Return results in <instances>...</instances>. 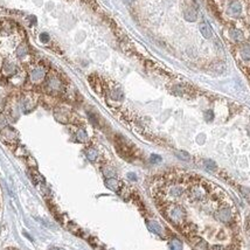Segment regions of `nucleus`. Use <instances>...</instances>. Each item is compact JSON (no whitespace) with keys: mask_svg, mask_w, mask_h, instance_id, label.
<instances>
[{"mask_svg":"<svg viewBox=\"0 0 250 250\" xmlns=\"http://www.w3.org/2000/svg\"><path fill=\"white\" fill-rule=\"evenodd\" d=\"M23 33L18 28L13 35L11 36V39L8 40L7 44L5 46V60H4V64H2V68H1V71L0 74H2L5 77H12L14 76L15 74L19 73L20 68H19V64L13 62L8 56H7V49H12V50H19L21 49L23 46H26L23 43ZM0 48L4 50V46H2V41H1V37H0Z\"/></svg>","mask_w":250,"mask_h":250,"instance_id":"obj_1","label":"nucleus"},{"mask_svg":"<svg viewBox=\"0 0 250 250\" xmlns=\"http://www.w3.org/2000/svg\"><path fill=\"white\" fill-rule=\"evenodd\" d=\"M167 216H168V219H169L173 223L178 225V223H181V222L184 221L185 210H184L180 206H174V207H172V208L167 212Z\"/></svg>","mask_w":250,"mask_h":250,"instance_id":"obj_2","label":"nucleus"},{"mask_svg":"<svg viewBox=\"0 0 250 250\" xmlns=\"http://www.w3.org/2000/svg\"><path fill=\"white\" fill-rule=\"evenodd\" d=\"M184 18L188 22H194L198 19V11L195 7H187L184 11Z\"/></svg>","mask_w":250,"mask_h":250,"instance_id":"obj_3","label":"nucleus"},{"mask_svg":"<svg viewBox=\"0 0 250 250\" xmlns=\"http://www.w3.org/2000/svg\"><path fill=\"white\" fill-rule=\"evenodd\" d=\"M199 29H200V33L202 34V36L205 39H210L212 35H213V30H212V27L207 22V21H202L199 26Z\"/></svg>","mask_w":250,"mask_h":250,"instance_id":"obj_4","label":"nucleus"},{"mask_svg":"<svg viewBox=\"0 0 250 250\" xmlns=\"http://www.w3.org/2000/svg\"><path fill=\"white\" fill-rule=\"evenodd\" d=\"M215 218H216V220H219L221 222H229L230 218H232V213L228 208H223L215 214Z\"/></svg>","mask_w":250,"mask_h":250,"instance_id":"obj_5","label":"nucleus"},{"mask_svg":"<svg viewBox=\"0 0 250 250\" xmlns=\"http://www.w3.org/2000/svg\"><path fill=\"white\" fill-rule=\"evenodd\" d=\"M44 75H46V73L42 68H36L30 73V78L33 82H40L44 78Z\"/></svg>","mask_w":250,"mask_h":250,"instance_id":"obj_6","label":"nucleus"},{"mask_svg":"<svg viewBox=\"0 0 250 250\" xmlns=\"http://www.w3.org/2000/svg\"><path fill=\"white\" fill-rule=\"evenodd\" d=\"M241 11H242V6H241L240 2H233V4L230 5V7H229V13H230L232 15H234V16L240 15Z\"/></svg>","mask_w":250,"mask_h":250,"instance_id":"obj_7","label":"nucleus"},{"mask_svg":"<svg viewBox=\"0 0 250 250\" xmlns=\"http://www.w3.org/2000/svg\"><path fill=\"white\" fill-rule=\"evenodd\" d=\"M147 226H148V229L154 234H161V232H162L161 226L155 221H150Z\"/></svg>","mask_w":250,"mask_h":250,"instance_id":"obj_8","label":"nucleus"},{"mask_svg":"<svg viewBox=\"0 0 250 250\" xmlns=\"http://www.w3.org/2000/svg\"><path fill=\"white\" fill-rule=\"evenodd\" d=\"M241 56L244 61H249L250 60V44L244 43L241 47Z\"/></svg>","mask_w":250,"mask_h":250,"instance_id":"obj_9","label":"nucleus"},{"mask_svg":"<svg viewBox=\"0 0 250 250\" xmlns=\"http://www.w3.org/2000/svg\"><path fill=\"white\" fill-rule=\"evenodd\" d=\"M203 165H205V168L209 172H214L216 169V164L215 161H213L212 159H206L203 160Z\"/></svg>","mask_w":250,"mask_h":250,"instance_id":"obj_10","label":"nucleus"},{"mask_svg":"<svg viewBox=\"0 0 250 250\" xmlns=\"http://www.w3.org/2000/svg\"><path fill=\"white\" fill-rule=\"evenodd\" d=\"M105 185H107V187H109L110 189H112V191H117L118 189V187H119V185H118V181L116 180V179H108L107 181H105Z\"/></svg>","mask_w":250,"mask_h":250,"instance_id":"obj_11","label":"nucleus"},{"mask_svg":"<svg viewBox=\"0 0 250 250\" xmlns=\"http://www.w3.org/2000/svg\"><path fill=\"white\" fill-rule=\"evenodd\" d=\"M230 36H232V39H234L235 41H241V40H243V34H242L239 29H233V30H230Z\"/></svg>","mask_w":250,"mask_h":250,"instance_id":"obj_12","label":"nucleus"},{"mask_svg":"<svg viewBox=\"0 0 250 250\" xmlns=\"http://www.w3.org/2000/svg\"><path fill=\"white\" fill-rule=\"evenodd\" d=\"M87 157H88V159L91 160V161L96 160V158H97V151L94 150V148H89V150L87 151Z\"/></svg>","mask_w":250,"mask_h":250,"instance_id":"obj_13","label":"nucleus"},{"mask_svg":"<svg viewBox=\"0 0 250 250\" xmlns=\"http://www.w3.org/2000/svg\"><path fill=\"white\" fill-rule=\"evenodd\" d=\"M175 154L178 155V158L179 159H181V160H189V154L187 153V152H184V151H175Z\"/></svg>","mask_w":250,"mask_h":250,"instance_id":"obj_14","label":"nucleus"},{"mask_svg":"<svg viewBox=\"0 0 250 250\" xmlns=\"http://www.w3.org/2000/svg\"><path fill=\"white\" fill-rule=\"evenodd\" d=\"M169 247L172 248V249H181L182 248V244L180 243V241H178V240H172L171 241V244H169Z\"/></svg>","mask_w":250,"mask_h":250,"instance_id":"obj_15","label":"nucleus"},{"mask_svg":"<svg viewBox=\"0 0 250 250\" xmlns=\"http://www.w3.org/2000/svg\"><path fill=\"white\" fill-rule=\"evenodd\" d=\"M77 138H78V140H81V141H85L87 138H88V136H87V133H85L84 130H80V131L77 132Z\"/></svg>","mask_w":250,"mask_h":250,"instance_id":"obj_16","label":"nucleus"},{"mask_svg":"<svg viewBox=\"0 0 250 250\" xmlns=\"http://www.w3.org/2000/svg\"><path fill=\"white\" fill-rule=\"evenodd\" d=\"M241 192H242V194H243V196L250 201V189L249 188H247V187H241Z\"/></svg>","mask_w":250,"mask_h":250,"instance_id":"obj_17","label":"nucleus"},{"mask_svg":"<svg viewBox=\"0 0 250 250\" xmlns=\"http://www.w3.org/2000/svg\"><path fill=\"white\" fill-rule=\"evenodd\" d=\"M205 118H206L208 122L213 121V118H214V112H213L212 110H206V111H205Z\"/></svg>","mask_w":250,"mask_h":250,"instance_id":"obj_18","label":"nucleus"},{"mask_svg":"<svg viewBox=\"0 0 250 250\" xmlns=\"http://www.w3.org/2000/svg\"><path fill=\"white\" fill-rule=\"evenodd\" d=\"M111 96H112L114 100H122V98H123V93H122L121 90H116V91L112 93Z\"/></svg>","mask_w":250,"mask_h":250,"instance_id":"obj_19","label":"nucleus"},{"mask_svg":"<svg viewBox=\"0 0 250 250\" xmlns=\"http://www.w3.org/2000/svg\"><path fill=\"white\" fill-rule=\"evenodd\" d=\"M150 160H151L152 164H157V162H160V161H161V158H160L159 155H157V154H152L151 158H150Z\"/></svg>","mask_w":250,"mask_h":250,"instance_id":"obj_20","label":"nucleus"},{"mask_svg":"<svg viewBox=\"0 0 250 250\" xmlns=\"http://www.w3.org/2000/svg\"><path fill=\"white\" fill-rule=\"evenodd\" d=\"M40 40H41V42L46 43V42H48V40H49V35H48L47 33H42V34L40 35Z\"/></svg>","mask_w":250,"mask_h":250,"instance_id":"obj_21","label":"nucleus"},{"mask_svg":"<svg viewBox=\"0 0 250 250\" xmlns=\"http://www.w3.org/2000/svg\"><path fill=\"white\" fill-rule=\"evenodd\" d=\"M205 140H206V134L205 133H202V134H199L198 136V139H196V141H198V144H203L205 143Z\"/></svg>","mask_w":250,"mask_h":250,"instance_id":"obj_22","label":"nucleus"},{"mask_svg":"<svg viewBox=\"0 0 250 250\" xmlns=\"http://www.w3.org/2000/svg\"><path fill=\"white\" fill-rule=\"evenodd\" d=\"M129 178H130L131 180H133V181H136V180H137V178L134 177V174H133V173H129Z\"/></svg>","mask_w":250,"mask_h":250,"instance_id":"obj_23","label":"nucleus"},{"mask_svg":"<svg viewBox=\"0 0 250 250\" xmlns=\"http://www.w3.org/2000/svg\"><path fill=\"white\" fill-rule=\"evenodd\" d=\"M123 1H124L125 4H127V5H130V4H132V2L134 1V0H123Z\"/></svg>","mask_w":250,"mask_h":250,"instance_id":"obj_24","label":"nucleus"}]
</instances>
